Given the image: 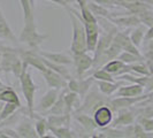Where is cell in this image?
<instances>
[{
	"label": "cell",
	"mask_w": 153,
	"mask_h": 138,
	"mask_svg": "<svg viewBox=\"0 0 153 138\" xmlns=\"http://www.w3.org/2000/svg\"><path fill=\"white\" fill-rule=\"evenodd\" d=\"M88 7L90 8V10L96 16H101V17H105V19H108V20H111V17H112L109 9H107L102 5H99V4L94 2V1H92V0L91 1L88 0Z\"/></svg>",
	"instance_id": "obj_23"
},
{
	"label": "cell",
	"mask_w": 153,
	"mask_h": 138,
	"mask_svg": "<svg viewBox=\"0 0 153 138\" xmlns=\"http://www.w3.org/2000/svg\"><path fill=\"white\" fill-rule=\"evenodd\" d=\"M0 130L2 131L8 138H19V134H17V131L16 130H13V129H10V128H8V127H4V128H0Z\"/></svg>",
	"instance_id": "obj_38"
},
{
	"label": "cell",
	"mask_w": 153,
	"mask_h": 138,
	"mask_svg": "<svg viewBox=\"0 0 153 138\" xmlns=\"http://www.w3.org/2000/svg\"><path fill=\"white\" fill-rule=\"evenodd\" d=\"M144 36H145V29L143 27H139L137 29H135L130 35V39L132 42V44L136 47H139L142 42H143V39H144Z\"/></svg>",
	"instance_id": "obj_29"
},
{
	"label": "cell",
	"mask_w": 153,
	"mask_h": 138,
	"mask_svg": "<svg viewBox=\"0 0 153 138\" xmlns=\"http://www.w3.org/2000/svg\"><path fill=\"white\" fill-rule=\"evenodd\" d=\"M117 98L111 99L109 101V107L113 109V112H117L123 108H129L130 106L137 104L142 100H145L147 96L143 97H121V96H116Z\"/></svg>",
	"instance_id": "obj_8"
},
{
	"label": "cell",
	"mask_w": 153,
	"mask_h": 138,
	"mask_svg": "<svg viewBox=\"0 0 153 138\" xmlns=\"http://www.w3.org/2000/svg\"><path fill=\"white\" fill-rule=\"evenodd\" d=\"M42 56L46 58L47 60L58 63V65H63V66H69L73 65V58H70L67 54L62 53V52H46V51H37Z\"/></svg>",
	"instance_id": "obj_15"
},
{
	"label": "cell",
	"mask_w": 153,
	"mask_h": 138,
	"mask_svg": "<svg viewBox=\"0 0 153 138\" xmlns=\"http://www.w3.org/2000/svg\"><path fill=\"white\" fill-rule=\"evenodd\" d=\"M96 84L98 85L99 91L106 96H113L120 89V86L126 84L124 79H117V82H108V81H98L96 79Z\"/></svg>",
	"instance_id": "obj_16"
},
{
	"label": "cell",
	"mask_w": 153,
	"mask_h": 138,
	"mask_svg": "<svg viewBox=\"0 0 153 138\" xmlns=\"http://www.w3.org/2000/svg\"><path fill=\"white\" fill-rule=\"evenodd\" d=\"M2 107H4V101H0V114H1V111H2Z\"/></svg>",
	"instance_id": "obj_43"
},
{
	"label": "cell",
	"mask_w": 153,
	"mask_h": 138,
	"mask_svg": "<svg viewBox=\"0 0 153 138\" xmlns=\"http://www.w3.org/2000/svg\"><path fill=\"white\" fill-rule=\"evenodd\" d=\"M1 59H2V52H0V62H1Z\"/></svg>",
	"instance_id": "obj_45"
},
{
	"label": "cell",
	"mask_w": 153,
	"mask_h": 138,
	"mask_svg": "<svg viewBox=\"0 0 153 138\" xmlns=\"http://www.w3.org/2000/svg\"><path fill=\"white\" fill-rule=\"evenodd\" d=\"M76 1V4L79 6V8L81 7H84V6H86L88 5V0H75Z\"/></svg>",
	"instance_id": "obj_41"
},
{
	"label": "cell",
	"mask_w": 153,
	"mask_h": 138,
	"mask_svg": "<svg viewBox=\"0 0 153 138\" xmlns=\"http://www.w3.org/2000/svg\"><path fill=\"white\" fill-rule=\"evenodd\" d=\"M69 12V17L73 27V39L70 45V52L71 53H83L88 52L86 46V35H85L84 23L81 17L75 15L73 12Z\"/></svg>",
	"instance_id": "obj_2"
},
{
	"label": "cell",
	"mask_w": 153,
	"mask_h": 138,
	"mask_svg": "<svg viewBox=\"0 0 153 138\" xmlns=\"http://www.w3.org/2000/svg\"><path fill=\"white\" fill-rule=\"evenodd\" d=\"M65 111H66V105H65V99H63V92L61 94H59L56 101L54 102V105L50 108L46 113L48 114H54V115H61L65 114Z\"/></svg>",
	"instance_id": "obj_26"
},
{
	"label": "cell",
	"mask_w": 153,
	"mask_h": 138,
	"mask_svg": "<svg viewBox=\"0 0 153 138\" xmlns=\"http://www.w3.org/2000/svg\"><path fill=\"white\" fill-rule=\"evenodd\" d=\"M0 101H4V102H15L21 105V101L20 98L10 86L7 85H2L0 86Z\"/></svg>",
	"instance_id": "obj_20"
},
{
	"label": "cell",
	"mask_w": 153,
	"mask_h": 138,
	"mask_svg": "<svg viewBox=\"0 0 153 138\" xmlns=\"http://www.w3.org/2000/svg\"><path fill=\"white\" fill-rule=\"evenodd\" d=\"M92 1H94V2H97V4H99V5H102V6H114L115 5V1L114 0H92Z\"/></svg>",
	"instance_id": "obj_39"
},
{
	"label": "cell",
	"mask_w": 153,
	"mask_h": 138,
	"mask_svg": "<svg viewBox=\"0 0 153 138\" xmlns=\"http://www.w3.org/2000/svg\"><path fill=\"white\" fill-rule=\"evenodd\" d=\"M151 39H153V27H151L150 29H149V31L145 33V36H144V40L145 42H149V40H151Z\"/></svg>",
	"instance_id": "obj_40"
},
{
	"label": "cell",
	"mask_w": 153,
	"mask_h": 138,
	"mask_svg": "<svg viewBox=\"0 0 153 138\" xmlns=\"http://www.w3.org/2000/svg\"><path fill=\"white\" fill-rule=\"evenodd\" d=\"M30 116H24L20 122L16 124V131L19 134L20 137L23 138H37L38 137V134L36 131L35 128V124L31 122Z\"/></svg>",
	"instance_id": "obj_11"
},
{
	"label": "cell",
	"mask_w": 153,
	"mask_h": 138,
	"mask_svg": "<svg viewBox=\"0 0 153 138\" xmlns=\"http://www.w3.org/2000/svg\"><path fill=\"white\" fill-rule=\"evenodd\" d=\"M73 54V65L75 66L78 78H83L86 71L92 68L93 58H91L86 52L83 53H71Z\"/></svg>",
	"instance_id": "obj_6"
},
{
	"label": "cell",
	"mask_w": 153,
	"mask_h": 138,
	"mask_svg": "<svg viewBox=\"0 0 153 138\" xmlns=\"http://www.w3.org/2000/svg\"><path fill=\"white\" fill-rule=\"evenodd\" d=\"M101 132L100 135H98V137H109V138H121L126 137V134L123 130H120L119 128L115 127H105V128H100Z\"/></svg>",
	"instance_id": "obj_25"
},
{
	"label": "cell",
	"mask_w": 153,
	"mask_h": 138,
	"mask_svg": "<svg viewBox=\"0 0 153 138\" xmlns=\"http://www.w3.org/2000/svg\"><path fill=\"white\" fill-rule=\"evenodd\" d=\"M144 92V86L140 84L134 83L131 85H122L120 86V89L116 91V96H121V97H137L143 94Z\"/></svg>",
	"instance_id": "obj_18"
},
{
	"label": "cell",
	"mask_w": 153,
	"mask_h": 138,
	"mask_svg": "<svg viewBox=\"0 0 153 138\" xmlns=\"http://www.w3.org/2000/svg\"><path fill=\"white\" fill-rule=\"evenodd\" d=\"M113 40L122 48V51H127V52H130V53H132V54H136V55L142 56L140 53H139V51L137 50V47L132 44L130 37H128L126 33L117 31Z\"/></svg>",
	"instance_id": "obj_14"
},
{
	"label": "cell",
	"mask_w": 153,
	"mask_h": 138,
	"mask_svg": "<svg viewBox=\"0 0 153 138\" xmlns=\"http://www.w3.org/2000/svg\"><path fill=\"white\" fill-rule=\"evenodd\" d=\"M138 123L144 128L145 131H153V117H146V116H139Z\"/></svg>",
	"instance_id": "obj_34"
},
{
	"label": "cell",
	"mask_w": 153,
	"mask_h": 138,
	"mask_svg": "<svg viewBox=\"0 0 153 138\" xmlns=\"http://www.w3.org/2000/svg\"><path fill=\"white\" fill-rule=\"evenodd\" d=\"M117 59L121 60L122 62H124V63H127V65H131V63H135V62H138V61H140V60H143L142 56L136 55V54H132V53H130V52H127V51L121 52V53L119 54Z\"/></svg>",
	"instance_id": "obj_28"
},
{
	"label": "cell",
	"mask_w": 153,
	"mask_h": 138,
	"mask_svg": "<svg viewBox=\"0 0 153 138\" xmlns=\"http://www.w3.org/2000/svg\"><path fill=\"white\" fill-rule=\"evenodd\" d=\"M66 89H67V86L65 88V91H63V99H65V105H66L65 114H71L73 111L76 112L77 109L81 107L82 98L78 93L69 91V90L66 91Z\"/></svg>",
	"instance_id": "obj_12"
},
{
	"label": "cell",
	"mask_w": 153,
	"mask_h": 138,
	"mask_svg": "<svg viewBox=\"0 0 153 138\" xmlns=\"http://www.w3.org/2000/svg\"><path fill=\"white\" fill-rule=\"evenodd\" d=\"M48 1H52L54 4L59 5V6H62V7L68 8L73 5H76V1L75 0H48Z\"/></svg>",
	"instance_id": "obj_37"
},
{
	"label": "cell",
	"mask_w": 153,
	"mask_h": 138,
	"mask_svg": "<svg viewBox=\"0 0 153 138\" xmlns=\"http://www.w3.org/2000/svg\"><path fill=\"white\" fill-rule=\"evenodd\" d=\"M30 1V4H31V6H32V8L35 9V0H29Z\"/></svg>",
	"instance_id": "obj_44"
},
{
	"label": "cell",
	"mask_w": 153,
	"mask_h": 138,
	"mask_svg": "<svg viewBox=\"0 0 153 138\" xmlns=\"http://www.w3.org/2000/svg\"><path fill=\"white\" fill-rule=\"evenodd\" d=\"M21 106L22 105H19V104H15V102H5V105L2 107V111H1V114H0V122L4 121L5 119H7L9 115L15 113Z\"/></svg>",
	"instance_id": "obj_27"
},
{
	"label": "cell",
	"mask_w": 153,
	"mask_h": 138,
	"mask_svg": "<svg viewBox=\"0 0 153 138\" xmlns=\"http://www.w3.org/2000/svg\"><path fill=\"white\" fill-rule=\"evenodd\" d=\"M23 21H24V25L19 37V42L27 44L31 50H37L39 45L47 38V35H42L37 31L35 16L29 19H23Z\"/></svg>",
	"instance_id": "obj_3"
},
{
	"label": "cell",
	"mask_w": 153,
	"mask_h": 138,
	"mask_svg": "<svg viewBox=\"0 0 153 138\" xmlns=\"http://www.w3.org/2000/svg\"><path fill=\"white\" fill-rule=\"evenodd\" d=\"M70 119H71V114H50V116L47 117V122H48V125H53V127H62V125L69 127Z\"/></svg>",
	"instance_id": "obj_21"
},
{
	"label": "cell",
	"mask_w": 153,
	"mask_h": 138,
	"mask_svg": "<svg viewBox=\"0 0 153 138\" xmlns=\"http://www.w3.org/2000/svg\"><path fill=\"white\" fill-rule=\"evenodd\" d=\"M48 130L53 134L54 137L58 138H74L76 137V135L69 129V127L62 125V127H53V125H48Z\"/></svg>",
	"instance_id": "obj_24"
},
{
	"label": "cell",
	"mask_w": 153,
	"mask_h": 138,
	"mask_svg": "<svg viewBox=\"0 0 153 138\" xmlns=\"http://www.w3.org/2000/svg\"><path fill=\"white\" fill-rule=\"evenodd\" d=\"M35 128H36V131L38 134V137H45L46 131L48 130L47 119L39 116L38 119H37V121H36V123H35Z\"/></svg>",
	"instance_id": "obj_30"
},
{
	"label": "cell",
	"mask_w": 153,
	"mask_h": 138,
	"mask_svg": "<svg viewBox=\"0 0 153 138\" xmlns=\"http://www.w3.org/2000/svg\"><path fill=\"white\" fill-rule=\"evenodd\" d=\"M67 89H68L69 91L78 93V91H79V83H78V79H75V78L71 77L69 81H67Z\"/></svg>",
	"instance_id": "obj_35"
},
{
	"label": "cell",
	"mask_w": 153,
	"mask_h": 138,
	"mask_svg": "<svg viewBox=\"0 0 153 138\" xmlns=\"http://www.w3.org/2000/svg\"><path fill=\"white\" fill-rule=\"evenodd\" d=\"M111 21L116 24V25H121V27H135L140 23V19L135 15L123 16V17H111Z\"/></svg>",
	"instance_id": "obj_22"
},
{
	"label": "cell",
	"mask_w": 153,
	"mask_h": 138,
	"mask_svg": "<svg viewBox=\"0 0 153 138\" xmlns=\"http://www.w3.org/2000/svg\"><path fill=\"white\" fill-rule=\"evenodd\" d=\"M151 54H152V55H153V51H152V52H151Z\"/></svg>",
	"instance_id": "obj_47"
},
{
	"label": "cell",
	"mask_w": 153,
	"mask_h": 138,
	"mask_svg": "<svg viewBox=\"0 0 153 138\" xmlns=\"http://www.w3.org/2000/svg\"><path fill=\"white\" fill-rule=\"evenodd\" d=\"M107 97L104 93L100 94L99 88H98V85L96 84V81H94L93 88H91L89 90V92L85 94L83 104L81 105V107L78 108L76 112H82V113H86V114H93L94 111L97 108H99L100 106L109 105L111 99L107 98Z\"/></svg>",
	"instance_id": "obj_4"
},
{
	"label": "cell",
	"mask_w": 153,
	"mask_h": 138,
	"mask_svg": "<svg viewBox=\"0 0 153 138\" xmlns=\"http://www.w3.org/2000/svg\"><path fill=\"white\" fill-rule=\"evenodd\" d=\"M42 75L46 81V84L48 85V88H54V89L61 90V89H65L67 86V79L52 69L47 68L45 71L42 73Z\"/></svg>",
	"instance_id": "obj_10"
},
{
	"label": "cell",
	"mask_w": 153,
	"mask_h": 138,
	"mask_svg": "<svg viewBox=\"0 0 153 138\" xmlns=\"http://www.w3.org/2000/svg\"><path fill=\"white\" fill-rule=\"evenodd\" d=\"M129 66H130L131 71H134V73H137V74L144 75V76H151L149 67H146L145 65H143V63H136L135 62V63H131Z\"/></svg>",
	"instance_id": "obj_32"
},
{
	"label": "cell",
	"mask_w": 153,
	"mask_h": 138,
	"mask_svg": "<svg viewBox=\"0 0 153 138\" xmlns=\"http://www.w3.org/2000/svg\"><path fill=\"white\" fill-rule=\"evenodd\" d=\"M28 65L23 62V70L21 73V75L19 77L20 79V84H21V90L22 93L25 98L27 101V108H28V116H30L31 119H38L40 115L36 114V111H35V94L36 92L38 91V86L33 83L32 78H31L30 71L27 70L28 69Z\"/></svg>",
	"instance_id": "obj_1"
},
{
	"label": "cell",
	"mask_w": 153,
	"mask_h": 138,
	"mask_svg": "<svg viewBox=\"0 0 153 138\" xmlns=\"http://www.w3.org/2000/svg\"><path fill=\"white\" fill-rule=\"evenodd\" d=\"M75 120L79 123L85 131H88L89 134H92L93 131H96L97 129H99V127L97 125V123L94 121L93 116H90L86 113H82V112H76L75 114Z\"/></svg>",
	"instance_id": "obj_17"
},
{
	"label": "cell",
	"mask_w": 153,
	"mask_h": 138,
	"mask_svg": "<svg viewBox=\"0 0 153 138\" xmlns=\"http://www.w3.org/2000/svg\"><path fill=\"white\" fill-rule=\"evenodd\" d=\"M81 15H82V20L83 21H86V22H98L97 21V16L94 15L90 10V8L88 7V5L84 6V7H81Z\"/></svg>",
	"instance_id": "obj_33"
},
{
	"label": "cell",
	"mask_w": 153,
	"mask_h": 138,
	"mask_svg": "<svg viewBox=\"0 0 153 138\" xmlns=\"http://www.w3.org/2000/svg\"><path fill=\"white\" fill-rule=\"evenodd\" d=\"M92 76L94 77V79H98V81H108V82H116L115 81L114 76L112 74H109L107 70L105 69H96L92 74Z\"/></svg>",
	"instance_id": "obj_31"
},
{
	"label": "cell",
	"mask_w": 153,
	"mask_h": 138,
	"mask_svg": "<svg viewBox=\"0 0 153 138\" xmlns=\"http://www.w3.org/2000/svg\"><path fill=\"white\" fill-rule=\"evenodd\" d=\"M68 10L73 12L75 15H77L78 17L82 19L81 13H78L76 9L71 7H68ZM83 21V20H82ZM84 23V28H85V35H86V46H88V51H92L94 52L97 44H98V39H99L100 35V29H99V24L98 22H86L83 21Z\"/></svg>",
	"instance_id": "obj_5"
},
{
	"label": "cell",
	"mask_w": 153,
	"mask_h": 138,
	"mask_svg": "<svg viewBox=\"0 0 153 138\" xmlns=\"http://www.w3.org/2000/svg\"><path fill=\"white\" fill-rule=\"evenodd\" d=\"M113 109L109 107V105H104V106H100L99 108H97L93 113V119L97 123V125L100 128H105L111 125V123L114 119V115H113Z\"/></svg>",
	"instance_id": "obj_7"
},
{
	"label": "cell",
	"mask_w": 153,
	"mask_h": 138,
	"mask_svg": "<svg viewBox=\"0 0 153 138\" xmlns=\"http://www.w3.org/2000/svg\"><path fill=\"white\" fill-rule=\"evenodd\" d=\"M2 85H5V84H4V83H2L1 81H0V86H2Z\"/></svg>",
	"instance_id": "obj_46"
},
{
	"label": "cell",
	"mask_w": 153,
	"mask_h": 138,
	"mask_svg": "<svg viewBox=\"0 0 153 138\" xmlns=\"http://www.w3.org/2000/svg\"><path fill=\"white\" fill-rule=\"evenodd\" d=\"M0 39L13 42V43L17 42V38L15 37V35L13 33L10 27L8 25L7 20L5 19V16H4L2 12H1V8H0Z\"/></svg>",
	"instance_id": "obj_19"
},
{
	"label": "cell",
	"mask_w": 153,
	"mask_h": 138,
	"mask_svg": "<svg viewBox=\"0 0 153 138\" xmlns=\"http://www.w3.org/2000/svg\"><path fill=\"white\" fill-rule=\"evenodd\" d=\"M134 137H137V138L147 137L146 131L144 130V128H143V127H142L139 123L134 124Z\"/></svg>",
	"instance_id": "obj_36"
},
{
	"label": "cell",
	"mask_w": 153,
	"mask_h": 138,
	"mask_svg": "<svg viewBox=\"0 0 153 138\" xmlns=\"http://www.w3.org/2000/svg\"><path fill=\"white\" fill-rule=\"evenodd\" d=\"M59 91H60L59 89L51 88V89L42 97L38 106H37V108H36L35 111H36L37 113H40V114H45L46 112L53 106L54 102L56 101L58 97H59Z\"/></svg>",
	"instance_id": "obj_9"
},
{
	"label": "cell",
	"mask_w": 153,
	"mask_h": 138,
	"mask_svg": "<svg viewBox=\"0 0 153 138\" xmlns=\"http://www.w3.org/2000/svg\"><path fill=\"white\" fill-rule=\"evenodd\" d=\"M149 69H150V73H151V75L153 76V62H151V61H149Z\"/></svg>",
	"instance_id": "obj_42"
},
{
	"label": "cell",
	"mask_w": 153,
	"mask_h": 138,
	"mask_svg": "<svg viewBox=\"0 0 153 138\" xmlns=\"http://www.w3.org/2000/svg\"><path fill=\"white\" fill-rule=\"evenodd\" d=\"M117 113H119L117 116L113 119V121L111 123L112 127H115V128L128 127L129 124H132L135 122V114L131 111H128V108L120 109V111H117Z\"/></svg>",
	"instance_id": "obj_13"
}]
</instances>
